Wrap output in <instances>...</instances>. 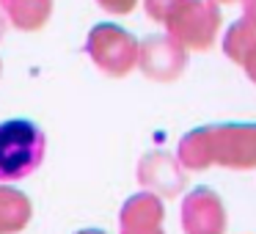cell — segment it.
<instances>
[{"label": "cell", "instance_id": "obj_3", "mask_svg": "<svg viewBox=\"0 0 256 234\" xmlns=\"http://www.w3.org/2000/svg\"><path fill=\"white\" fill-rule=\"evenodd\" d=\"M44 135L34 122H0V179H22L42 162Z\"/></svg>", "mask_w": 256, "mask_h": 234}, {"label": "cell", "instance_id": "obj_9", "mask_svg": "<svg viewBox=\"0 0 256 234\" xmlns=\"http://www.w3.org/2000/svg\"><path fill=\"white\" fill-rule=\"evenodd\" d=\"M242 8H245V22L256 28V0H242Z\"/></svg>", "mask_w": 256, "mask_h": 234}, {"label": "cell", "instance_id": "obj_12", "mask_svg": "<svg viewBox=\"0 0 256 234\" xmlns=\"http://www.w3.org/2000/svg\"><path fill=\"white\" fill-rule=\"evenodd\" d=\"M220 3H232V0H220Z\"/></svg>", "mask_w": 256, "mask_h": 234}, {"label": "cell", "instance_id": "obj_10", "mask_svg": "<svg viewBox=\"0 0 256 234\" xmlns=\"http://www.w3.org/2000/svg\"><path fill=\"white\" fill-rule=\"evenodd\" d=\"M245 69H248L250 80H254V83H256V61H254V64H248V66H245Z\"/></svg>", "mask_w": 256, "mask_h": 234}, {"label": "cell", "instance_id": "obj_7", "mask_svg": "<svg viewBox=\"0 0 256 234\" xmlns=\"http://www.w3.org/2000/svg\"><path fill=\"white\" fill-rule=\"evenodd\" d=\"M223 50H226V56L232 61L242 64V66L254 64L256 61V28L248 25L245 20L242 22H234L228 28L226 39H223Z\"/></svg>", "mask_w": 256, "mask_h": 234}, {"label": "cell", "instance_id": "obj_4", "mask_svg": "<svg viewBox=\"0 0 256 234\" xmlns=\"http://www.w3.org/2000/svg\"><path fill=\"white\" fill-rule=\"evenodd\" d=\"M88 56L108 74H127L138 64V42L116 25H100L88 36Z\"/></svg>", "mask_w": 256, "mask_h": 234}, {"label": "cell", "instance_id": "obj_6", "mask_svg": "<svg viewBox=\"0 0 256 234\" xmlns=\"http://www.w3.org/2000/svg\"><path fill=\"white\" fill-rule=\"evenodd\" d=\"M0 6L17 28L34 30L44 25V20L50 17L52 0H0Z\"/></svg>", "mask_w": 256, "mask_h": 234}, {"label": "cell", "instance_id": "obj_1", "mask_svg": "<svg viewBox=\"0 0 256 234\" xmlns=\"http://www.w3.org/2000/svg\"><path fill=\"white\" fill-rule=\"evenodd\" d=\"M179 154L190 168H204L210 162L232 168L256 166V124H218L190 132L179 146Z\"/></svg>", "mask_w": 256, "mask_h": 234}, {"label": "cell", "instance_id": "obj_11", "mask_svg": "<svg viewBox=\"0 0 256 234\" xmlns=\"http://www.w3.org/2000/svg\"><path fill=\"white\" fill-rule=\"evenodd\" d=\"M0 34H3V20H0Z\"/></svg>", "mask_w": 256, "mask_h": 234}, {"label": "cell", "instance_id": "obj_5", "mask_svg": "<svg viewBox=\"0 0 256 234\" xmlns=\"http://www.w3.org/2000/svg\"><path fill=\"white\" fill-rule=\"evenodd\" d=\"M138 64L149 78L174 80L188 64V52L171 36H152L138 47Z\"/></svg>", "mask_w": 256, "mask_h": 234}, {"label": "cell", "instance_id": "obj_8", "mask_svg": "<svg viewBox=\"0 0 256 234\" xmlns=\"http://www.w3.org/2000/svg\"><path fill=\"white\" fill-rule=\"evenodd\" d=\"M100 3H102V8H108L113 14H127L135 6V0H100Z\"/></svg>", "mask_w": 256, "mask_h": 234}, {"label": "cell", "instance_id": "obj_2", "mask_svg": "<svg viewBox=\"0 0 256 234\" xmlns=\"http://www.w3.org/2000/svg\"><path fill=\"white\" fill-rule=\"evenodd\" d=\"M146 12L166 25L174 42L190 50H206L220 28L215 0H146Z\"/></svg>", "mask_w": 256, "mask_h": 234}]
</instances>
